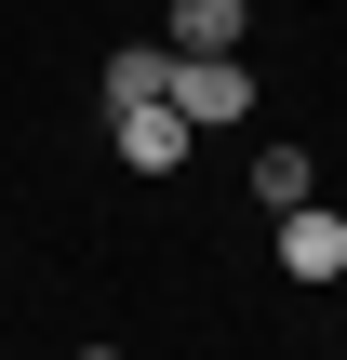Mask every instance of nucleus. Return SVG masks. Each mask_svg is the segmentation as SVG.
<instances>
[{"label": "nucleus", "mask_w": 347, "mask_h": 360, "mask_svg": "<svg viewBox=\"0 0 347 360\" xmlns=\"http://www.w3.org/2000/svg\"><path fill=\"white\" fill-rule=\"evenodd\" d=\"M107 147H120V174H187V147H201V120L160 94V107H107Z\"/></svg>", "instance_id": "obj_1"}, {"label": "nucleus", "mask_w": 347, "mask_h": 360, "mask_svg": "<svg viewBox=\"0 0 347 360\" xmlns=\"http://www.w3.org/2000/svg\"><path fill=\"white\" fill-rule=\"evenodd\" d=\"M174 107L201 134H227V120H254V67L241 53H174Z\"/></svg>", "instance_id": "obj_2"}, {"label": "nucleus", "mask_w": 347, "mask_h": 360, "mask_svg": "<svg viewBox=\"0 0 347 360\" xmlns=\"http://www.w3.org/2000/svg\"><path fill=\"white\" fill-rule=\"evenodd\" d=\"M281 267H294V281H347V214L294 200V214H281Z\"/></svg>", "instance_id": "obj_3"}, {"label": "nucleus", "mask_w": 347, "mask_h": 360, "mask_svg": "<svg viewBox=\"0 0 347 360\" xmlns=\"http://www.w3.org/2000/svg\"><path fill=\"white\" fill-rule=\"evenodd\" d=\"M174 94V40H120L107 53V107H160Z\"/></svg>", "instance_id": "obj_4"}, {"label": "nucleus", "mask_w": 347, "mask_h": 360, "mask_svg": "<svg viewBox=\"0 0 347 360\" xmlns=\"http://www.w3.org/2000/svg\"><path fill=\"white\" fill-rule=\"evenodd\" d=\"M254 0H174V53H241Z\"/></svg>", "instance_id": "obj_5"}, {"label": "nucleus", "mask_w": 347, "mask_h": 360, "mask_svg": "<svg viewBox=\"0 0 347 360\" xmlns=\"http://www.w3.org/2000/svg\"><path fill=\"white\" fill-rule=\"evenodd\" d=\"M254 200H267V214L321 200V160H308V147H254Z\"/></svg>", "instance_id": "obj_6"}, {"label": "nucleus", "mask_w": 347, "mask_h": 360, "mask_svg": "<svg viewBox=\"0 0 347 360\" xmlns=\"http://www.w3.org/2000/svg\"><path fill=\"white\" fill-rule=\"evenodd\" d=\"M80 360H120V347H80Z\"/></svg>", "instance_id": "obj_7"}]
</instances>
